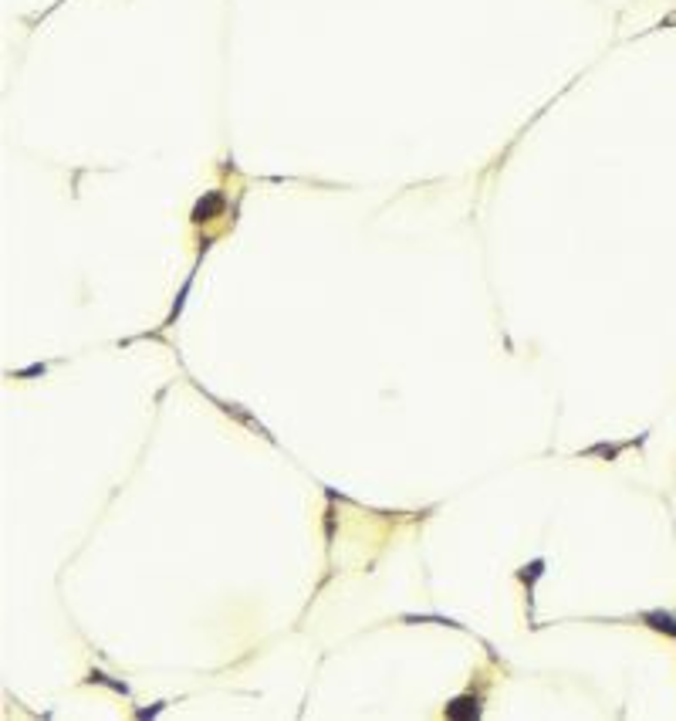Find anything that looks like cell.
Segmentation results:
<instances>
[{"label":"cell","mask_w":676,"mask_h":721,"mask_svg":"<svg viewBox=\"0 0 676 721\" xmlns=\"http://www.w3.org/2000/svg\"><path fill=\"white\" fill-rule=\"evenodd\" d=\"M642 620L653 627V630H666V634L676 636V617L673 613H663V610H649V613H642Z\"/></svg>","instance_id":"cell-2"},{"label":"cell","mask_w":676,"mask_h":721,"mask_svg":"<svg viewBox=\"0 0 676 721\" xmlns=\"http://www.w3.org/2000/svg\"><path fill=\"white\" fill-rule=\"evenodd\" d=\"M480 715V701L477 698H456L450 708H446V718H477Z\"/></svg>","instance_id":"cell-1"}]
</instances>
